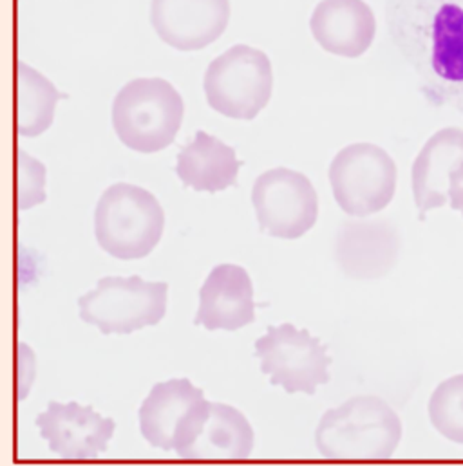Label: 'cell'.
<instances>
[{"mask_svg":"<svg viewBox=\"0 0 463 466\" xmlns=\"http://www.w3.org/2000/svg\"><path fill=\"white\" fill-rule=\"evenodd\" d=\"M386 24L427 95L463 115V0H386Z\"/></svg>","mask_w":463,"mask_h":466,"instance_id":"1","label":"cell"},{"mask_svg":"<svg viewBox=\"0 0 463 466\" xmlns=\"http://www.w3.org/2000/svg\"><path fill=\"white\" fill-rule=\"evenodd\" d=\"M402 440L398 414L376 396H356L328 410L315 432L328 460H389Z\"/></svg>","mask_w":463,"mask_h":466,"instance_id":"2","label":"cell"},{"mask_svg":"<svg viewBox=\"0 0 463 466\" xmlns=\"http://www.w3.org/2000/svg\"><path fill=\"white\" fill-rule=\"evenodd\" d=\"M185 104L163 78L129 82L113 104V127L125 147L152 154L170 147L181 128Z\"/></svg>","mask_w":463,"mask_h":466,"instance_id":"3","label":"cell"},{"mask_svg":"<svg viewBox=\"0 0 463 466\" xmlns=\"http://www.w3.org/2000/svg\"><path fill=\"white\" fill-rule=\"evenodd\" d=\"M165 212L158 199L129 183L106 190L95 212V233L104 251L119 260L147 257L159 242Z\"/></svg>","mask_w":463,"mask_h":466,"instance_id":"4","label":"cell"},{"mask_svg":"<svg viewBox=\"0 0 463 466\" xmlns=\"http://www.w3.org/2000/svg\"><path fill=\"white\" fill-rule=\"evenodd\" d=\"M203 89L216 113L250 121L272 100V62L264 51L248 44H235L209 64Z\"/></svg>","mask_w":463,"mask_h":466,"instance_id":"5","label":"cell"},{"mask_svg":"<svg viewBox=\"0 0 463 466\" xmlns=\"http://www.w3.org/2000/svg\"><path fill=\"white\" fill-rule=\"evenodd\" d=\"M169 286L139 277H106L80 297V319L104 335H130L156 326L167 313Z\"/></svg>","mask_w":463,"mask_h":466,"instance_id":"6","label":"cell"},{"mask_svg":"<svg viewBox=\"0 0 463 466\" xmlns=\"http://www.w3.org/2000/svg\"><path fill=\"white\" fill-rule=\"evenodd\" d=\"M398 170L378 145L353 143L337 152L330 165V185L339 208L351 218H369L395 198Z\"/></svg>","mask_w":463,"mask_h":466,"instance_id":"7","label":"cell"},{"mask_svg":"<svg viewBox=\"0 0 463 466\" xmlns=\"http://www.w3.org/2000/svg\"><path fill=\"white\" fill-rule=\"evenodd\" d=\"M209 412L211 401L190 380L156 383L139 409L141 436L152 447L165 452L176 451L180 456L196 441Z\"/></svg>","mask_w":463,"mask_h":466,"instance_id":"8","label":"cell"},{"mask_svg":"<svg viewBox=\"0 0 463 466\" xmlns=\"http://www.w3.org/2000/svg\"><path fill=\"white\" fill-rule=\"evenodd\" d=\"M255 356L261 370L270 376L272 385L288 394L314 396L319 385L330 381L332 358L319 339L292 324L270 326L266 335L255 342Z\"/></svg>","mask_w":463,"mask_h":466,"instance_id":"9","label":"cell"},{"mask_svg":"<svg viewBox=\"0 0 463 466\" xmlns=\"http://www.w3.org/2000/svg\"><path fill=\"white\" fill-rule=\"evenodd\" d=\"M252 205L261 232L277 238H299L319 218V196L303 172L272 168L262 172L252 188Z\"/></svg>","mask_w":463,"mask_h":466,"instance_id":"10","label":"cell"},{"mask_svg":"<svg viewBox=\"0 0 463 466\" xmlns=\"http://www.w3.org/2000/svg\"><path fill=\"white\" fill-rule=\"evenodd\" d=\"M231 0H152L156 35L178 51H201L220 40L231 24Z\"/></svg>","mask_w":463,"mask_h":466,"instance_id":"11","label":"cell"},{"mask_svg":"<svg viewBox=\"0 0 463 466\" xmlns=\"http://www.w3.org/2000/svg\"><path fill=\"white\" fill-rule=\"evenodd\" d=\"M36 427L55 456L77 461L95 460L106 452L116 429L111 418L75 401L66 405L51 401L47 410L36 418Z\"/></svg>","mask_w":463,"mask_h":466,"instance_id":"12","label":"cell"},{"mask_svg":"<svg viewBox=\"0 0 463 466\" xmlns=\"http://www.w3.org/2000/svg\"><path fill=\"white\" fill-rule=\"evenodd\" d=\"M400 233L380 219L346 221L335 237V262L349 279L375 280L386 277L400 257Z\"/></svg>","mask_w":463,"mask_h":466,"instance_id":"13","label":"cell"},{"mask_svg":"<svg viewBox=\"0 0 463 466\" xmlns=\"http://www.w3.org/2000/svg\"><path fill=\"white\" fill-rule=\"evenodd\" d=\"M376 15L365 0H321L310 16L319 47L341 58H360L376 36Z\"/></svg>","mask_w":463,"mask_h":466,"instance_id":"14","label":"cell"},{"mask_svg":"<svg viewBox=\"0 0 463 466\" xmlns=\"http://www.w3.org/2000/svg\"><path fill=\"white\" fill-rule=\"evenodd\" d=\"M253 320V286L248 271L235 264L216 266L200 291L194 324L209 331H237Z\"/></svg>","mask_w":463,"mask_h":466,"instance_id":"15","label":"cell"},{"mask_svg":"<svg viewBox=\"0 0 463 466\" xmlns=\"http://www.w3.org/2000/svg\"><path fill=\"white\" fill-rule=\"evenodd\" d=\"M463 161V130L446 127L435 132L411 167V185L420 218L448 205L449 174Z\"/></svg>","mask_w":463,"mask_h":466,"instance_id":"16","label":"cell"},{"mask_svg":"<svg viewBox=\"0 0 463 466\" xmlns=\"http://www.w3.org/2000/svg\"><path fill=\"white\" fill-rule=\"evenodd\" d=\"M241 161L235 148L216 136L198 130L178 154L176 174L196 192H223L237 183Z\"/></svg>","mask_w":463,"mask_h":466,"instance_id":"17","label":"cell"},{"mask_svg":"<svg viewBox=\"0 0 463 466\" xmlns=\"http://www.w3.org/2000/svg\"><path fill=\"white\" fill-rule=\"evenodd\" d=\"M253 429L242 412L211 403L209 418L196 441L180 454L183 460H246L253 451Z\"/></svg>","mask_w":463,"mask_h":466,"instance_id":"18","label":"cell"},{"mask_svg":"<svg viewBox=\"0 0 463 466\" xmlns=\"http://www.w3.org/2000/svg\"><path fill=\"white\" fill-rule=\"evenodd\" d=\"M16 84L18 132L35 137L46 132L53 123L58 93L49 80L26 64H18Z\"/></svg>","mask_w":463,"mask_h":466,"instance_id":"19","label":"cell"},{"mask_svg":"<svg viewBox=\"0 0 463 466\" xmlns=\"http://www.w3.org/2000/svg\"><path fill=\"white\" fill-rule=\"evenodd\" d=\"M429 420L446 440L463 445V374L435 389L429 400Z\"/></svg>","mask_w":463,"mask_h":466,"instance_id":"20","label":"cell"},{"mask_svg":"<svg viewBox=\"0 0 463 466\" xmlns=\"http://www.w3.org/2000/svg\"><path fill=\"white\" fill-rule=\"evenodd\" d=\"M20 161H18V201H20V208H31L35 205H38L40 201L46 199L44 196V168L33 159L29 157L26 152L18 154Z\"/></svg>","mask_w":463,"mask_h":466,"instance_id":"21","label":"cell"},{"mask_svg":"<svg viewBox=\"0 0 463 466\" xmlns=\"http://www.w3.org/2000/svg\"><path fill=\"white\" fill-rule=\"evenodd\" d=\"M448 203L451 205L453 210L463 212V161H460L449 174Z\"/></svg>","mask_w":463,"mask_h":466,"instance_id":"22","label":"cell"},{"mask_svg":"<svg viewBox=\"0 0 463 466\" xmlns=\"http://www.w3.org/2000/svg\"><path fill=\"white\" fill-rule=\"evenodd\" d=\"M462 216H463V212H462Z\"/></svg>","mask_w":463,"mask_h":466,"instance_id":"23","label":"cell"}]
</instances>
